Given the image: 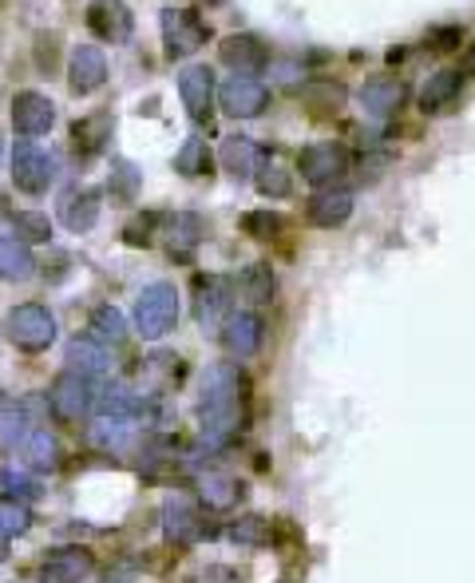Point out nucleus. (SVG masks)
<instances>
[{
	"mask_svg": "<svg viewBox=\"0 0 475 583\" xmlns=\"http://www.w3.org/2000/svg\"><path fill=\"white\" fill-rule=\"evenodd\" d=\"M202 516L186 496H171L163 504V536L171 548H190V544L202 540Z\"/></svg>",
	"mask_w": 475,
	"mask_h": 583,
	"instance_id": "4468645a",
	"label": "nucleus"
},
{
	"mask_svg": "<svg viewBox=\"0 0 475 583\" xmlns=\"http://www.w3.org/2000/svg\"><path fill=\"white\" fill-rule=\"evenodd\" d=\"M178 322V290L171 282H151L135 298V330L147 342H159Z\"/></svg>",
	"mask_w": 475,
	"mask_h": 583,
	"instance_id": "f03ea898",
	"label": "nucleus"
},
{
	"mask_svg": "<svg viewBox=\"0 0 475 583\" xmlns=\"http://www.w3.org/2000/svg\"><path fill=\"white\" fill-rule=\"evenodd\" d=\"M112 112H92V115H83V119H76L72 124V151L76 159H95V156H104V147L107 139H112Z\"/></svg>",
	"mask_w": 475,
	"mask_h": 583,
	"instance_id": "a211bd4d",
	"label": "nucleus"
},
{
	"mask_svg": "<svg viewBox=\"0 0 475 583\" xmlns=\"http://www.w3.org/2000/svg\"><path fill=\"white\" fill-rule=\"evenodd\" d=\"M246 496V484L238 477H227V472H207L198 480V500L207 504L210 512H234Z\"/></svg>",
	"mask_w": 475,
	"mask_h": 583,
	"instance_id": "5701e85b",
	"label": "nucleus"
},
{
	"mask_svg": "<svg viewBox=\"0 0 475 583\" xmlns=\"http://www.w3.org/2000/svg\"><path fill=\"white\" fill-rule=\"evenodd\" d=\"M12 227H16V239L21 242H48L53 239V219L40 215V210H16V215H12Z\"/></svg>",
	"mask_w": 475,
	"mask_h": 583,
	"instance_id": "58836bf2",
	"label": "nucleus"
},
{
	"mask_svg": "<svg viewBox=\"0 0 475 583\" xmlns=\"http://www.w3.org/2000/svg\"><path fill=\"white\" fill-rule=\"evenodd\" d=\"M357 100H361L364 115H372V119H389V115H396L404 107L408 88H404L401 76H372V80L361 83Z\"/></svg>",
	"mask_w": 475,
	"mask_h": 583,
	"instance_id": "ddd939ff",
	"label": "nucleus"
},
{
	"mask_svg": "<svg viewBox=\"0 0 475 583\" xmlns=\"http://www.w3.org/2000/svg\"><path fill=\"white\" fill-rule=\"evenodd\" d=\"M100 191H92V187H80V191H68L63 195V203H60V222L72 235H88V230L100 222Z\"/></svg>",
	"mask_w": 475,
	"mask_h": 583,
	"instance_id": "aec40b11",
	"label": "nucleus"
},
{
	"mask_svg": "<svg viewBox=\"0 0 475 583\" xmlns=\"http://www.w3.org/2000/svg\"><path fill=\"white\" fill-rule=\"evenodd\" d=\"M301 95H305V104H310L317 115H337L345 104V88L333 80H313Z\"/></svg>",
	"mask_w": 475,
	"mask_h": 583,
	"instance_id": "c9c22d12",
	"label": "nucleus"
},
{
	"mask_svg": "<svg viewBox=\"0 0 475 583\" xmlns=\"http://www.w3.org/2000/svg\"><path fill=\"white\" fill-rule=\"evenodd\" d=\"M352 215V195L349 191H317V195L305 203V219L313 222V227L321 230H333V227H341V222H349Z\"/></svg>",
	"mask_w": 475,
	"mask_h": 583,
	"instance_id": "4be33fe9",
	"label": "nucleus"
},
{
	"mask_svg": "<svg viewBox=\"0 0 475 583\" xmlns=\"http://www.w3.org/2000/svg\"><path fill=\"white\" fill-rule=\"evenodd\" d=\"M60 441L48 433V428H32L28 437H24V460H28V469L36 472H56L60 469Z\"/></svg>",
	"mask_w": 475,
	"mask_h": 583,
	"instance_id": "393cba45",
	"label": "nucleus"
},
{
	"mask_svg": "<svg viewBox=\"0 0 475 583\" xmlns=\"http://www.w3.org/2000/svg\"><path fill=\"white\" fill-rule=\"evenodd\" d=\"M53 124H56V104L48 95L16 92V100H12V127H16V136H24V139L48 136Z\"/></svg>",
	"mask_w": 475,
	"mask_h": 583,
	"instance_id": "9b49d317",
	"label": "nucleus"
},
{
	"mask_svg": "<svg viewBox=\"0 0 475 583\" xmlns=\"http://www.w3.org/2000/svg\"><path fill=\"white\" fill-rule=\"evenodd\" d=\"M155 222H159V215H143V219H135L131 227H127V242H131V247H151Z\"/></svg>",
	"mask_w": 475,
	"mask_h": 583,
	"instance_id": "a19ab883",
	"label": "nucleus"
},
{
	"mask_svg": "<svg viewBox=\"0 0 475 583\" xmlns=\"http://www.w3.org/2000/svg\"><path fill=\"white\" fill-rule=\"evenodd\" d=\"M286 227H290V219L278 215V210H250V215H242V230L258 242L278 239V235H286Z\"/></svg>",
	"mask_w": 475,
	"mask_h": 583,
	"instance_id": "f704fd0d",
	"label": "nucleus"
},
{
	"mask_svg": "<svg viewBox=\"0 0 475 583\" xmlns=\"http://www.w3.org/2000/svg\"><path fill=\"white\" fill-rule=\"evenodd\" d=\"M88 330H92V342H100V345H124L127 342V318L115 310V306H95Z\"/></svg>",
	"mask_w": 475,
	"mask_h": 583,
	"instance_id": "7c9ffc66",
	"label": "nucleus"
},
{
	"mask_svg": "<svg viewBox=\"0 0 475 583\" xmlns=\"http://www.w3.org/2000/svg\"><path fill=\"white\" fill-rule=\"evenodd\" d=\"M48 409L60 425H80L83 416L95 409V381L76 374V369H63L48 389Z\"/></svg>",
	"mask_w": 475,
	"mask_h": 583,
	"instance_id": "20e7f679",
	"label": "nucleus"
},
{
	"mask_svg": "<svg viewBox=\"0 0 475 583\" xmlns=\"http://www.w3.org/2000/svg\"><path fill=\"white\" fill-rule=\"evenodd\" d=\"M60 175V163H56L53 151H44L36 144H16L12 147V183L24 195H48V187Z\"/></svg>",
	"mask_w": 475,
	"mask_h": 583,
	"instance_id": "39448f33",
	"label": "nucleus"
},
{
	"mask_svg": "<svg viewBox=\"0 0 475 583\" xmlns=\"http://www.w3.org/2000/svg\"><path fill=\"white\" fill-rule=\"evenodd\" d=\"M166 235H171V254L175 259H190V250L207 235V222L198 219V215H175V219L166 222Z\"/></svg>",
	"mask_w": 475,
	"mask_h": 583,
	"instance_id": "c85d7f7f",
	"label": "nucleus"
},
{
	"mask_svg": "<svg viewBox=\"0 0 475 583\" xmlns=\"http://www.w3.org/2000/svg\"><path fill=\"white\" fill-rule=\"evenodd\" d=\"M131 425L135 421H127V416H100L92 428H88V441H92L95 448H104V453H115V448H124L127 437H131Z\"/></svg>",
	"mask_w": 475,
	"mask_h": 583,
	"instance_id": "473e14b6",
	"label": "nucleus"
},
{
	"mask_svg": "<svg viewBox=\"0 0 475 583\" xmlns=\"http://www.w3.org/2000/svg\"><path fill=\"white\" fill-rule=\"evenodd\" d=\"M218 104H222L227 115H234V119H254V115L266 112L269 88L262 80H254V76H230L218 88Z\"/></svg>",
	"mask_w": 475,
	"mask_h": 583,
	"instance_id": "6e6552de",
	"label": "nucleus"
},
{
	"mask_svg": "<svg viewBox=\"0 0 475 583\" xmlns=\"http://www.w3.org/2000/svg\"><path fill=\"white\" fill-rule=\"evenodd\" d=\"M210 147L202 144V139H186L183 147H178V156H175V171L186 179H198V175H210Z\"/></svg>",
	"mask_w": 475,
	"mask_h": 583,
	"instance_id": "72a5a7b5",
	"label": "nucleus"
},
{
	"mask_svg": "<svg viewBox=\"0 0 475 583\" xmlns=\"http://www.w3.org/2000/svg\"><path fill=\"white\" fill-rule=\"evenodd\" d=\"M32 428L28 421H24V413L16 405H9V401H0V448H16L24 445V437H28Z\"/></svg>",
	"mask_w": 475,
	"mask_h": 583,
	"instance_id": "4c0bfd02",
	"label": "nucleus"
},
{
	"mask_svg": "<svg viewBox=\"0 0 475 583\" xmlns=\"http://www.w3.org/2000/svg\"><path fill=\"white\" fill-rule=\"evenodd\" d=\"M107 83V56L95 48V44H80L72 48V60H68V88L76 95H92Z\"/></svg>",
	"mask_w": 475,
	"mask_h": 583,
	"instance_id": "2eb2a0df",
	"label": "nucleus"
},
{
	"mask_svg": "<svg viewBox=\"0 0 475 583\" xmlns=\"http://www.w3.org/2000/svg\"><path fill=\"white\" fill-rule=\"evenodd\" d=\"M234 290L246 298L250 306H266L274 298V271H269L266 262H250L246 271L238 274Z\"/></svg>",
	"mask_w": 475,
	"mask_h": 583,
	"instance_id": "a878e982",
	"label": "nucleus"
},
{
	"mask_svg": "<svg viewBox=\"0 0 475 583\" xmlns=\"http://www.w3.org/2000/svg\"><path fill=\"white\" fill-rule=\"evenodd\" d=\"M218 159H222V167H227L230 175H238V179L250 175V171H258V147H254V139H246V136L222 139Z\"/></svg>",
	"mask_w": 475,
	"mask_h": 583,
	"instance_id": "c756f323",
	"label": "nucleus"
},
{
	"mask_svg": "<svg viewBox=\"0 0 475 583\" xmlns=\"http://www.w3.org/2000/svg\"><path fill=\"white\" fill-rule=\"evenodd\" d=\"M68 369H76V374L83 377H104L107 374V354L104 345L92 342V338H76L72 345H68Z\"/></svg>",
	"mask_w": 475,
	"mask_h": 583,
	"instance_id": "bb28decb",
	"label": "nucleus"
},
{
	"mask_svg": "<svg viewBox=\"0 0 475 583\" xmlns=\"http://www.w3.org/2000/svg\"><path fill=\"white\" fill-rule=\"evenodd\" d=\"M218 56H222V64H227L234 76H254L269 64V48L258 41V36H250V32H234V36H227V41L218 44Z\"/></svg>",
	"mask_w": 475,
	"mask_h": 583,
	"instance_id": "dca6fc26",
	"label": "nucleus"
},
{
	"mask_svg": "<svg viewBox=\"0 0 475 583\" xmlns=\"http://www.w3.org/2000/svg\"><path fill=\"white\" fill-rule=\"evenodd\" d=\"M460 88H464V76L460 68H440V72L428 76V83L420 88V107L424 115H440L460 100Z\"/></svg>",
	"mask_w": 475,
	"mask_h": 583,
	"instance_id": "412c9836",
	"label": "nucleus"
},
{
	"mask_svg": "<svg viewBox=\"0 0 475 583\" xmlns=\"http://www.w3.org/2000/svg\"><path fill=\"white\" fill-rule=\"evenodd\" d=\"M88 28L104 44H124L131 41L135 16L127 9V0H92L88 4Z\"/></svg>",
	"mask_w": 475,
	"mask_h": 583,
	"instance_id": "f8f14e48",
	"label": "nucleus"
},
{
	"mask_svg": "<svg viewBox=\"0 0 475 583\" xmlns=\"http://www.w3.org/2000/svg\"><path fill=\"white\" fill-rule=\"evenodd\" d=\"M460 41H464V28H460V24H452V28H436L432 36H428V44H432L436 53H452V48H460Z\"/></svg>",
	"mask_w": 475,
	"mask_h": 583,
	"instance_id": "79ce46f5",
	"label": "nucleus"
},
{
	"mask_svg": "<svg viewBox=\"0 0 475 583\" xmlns=\"http://www.w3.org/2000/svg\"><path fill=\"white\" fill-rule=\"evenodd\" d=\"M9 560V536H4V531H0V563Z\"/></svg>",
	"mask_w": 475,
	"mask_h": 583,
	"instance_id": "c03bdc74",
	"label": "nucleus"
},
{
	"mask_svg": "<svg viewBox=\"0 0 475 583\" xmlns=\"http://www.w3.org/2000/svg\"><path fill=\"white\" fill-rule=\"evenodd\" d=\"M218 338H222V350H227L230 357L246 362V357L258 354L262 342H266V322H262L258 313L238 310L222 322V333H218Z\"/></svg>",
	"mask_w": 475,
	"mask_h": 583,
	"instance_id": "1a4fd4ad",
	"label": "nucleus"
},
{
	"mask_svg": "<svg viewBox=\"0 0 475 583\" xmlns=\"http://www.w3.org/2000/svg\"><path fill=\"white\" fill-rule=\"evenodd\" d=\"M210 28L198 21L195 12L186 9H166L163 12V44H166V60H186L207 44Z\"/></svg>",
	"mask_w": 475,
	"mask_h": 583,
	"instance_id": "0eeeda50",
	"label": "nucleus"
},
{
	"mask_svg": "<svg viewBox=\"0 0 475 583\" xmlns=\"http://www.w3.org/2000/svg\"><path fill=\"white\" fill-rule=\"evenodd\" d=\"M281 583H290V580H281Z\"/></svg>",
	"mask_w": 475,
	"mask_h": 583,
	"instance_id": "a18cd8bd",
	"label": "nucleus"
},
{
	"mask_svg": "<svg viewBox=\"0 0 475 583\" xmlns=\"http://www.w3.org/2000/svg\"><path fill=\"white\" fill-rule=\"evenodd\" d=\"M32 528V516H28V508L24 504H16V500H0V531L4 536H24V531Z\"/></svg>",
	"mask_w": 475,
	"mask_h": 583,
	"instance_id": "ea45409f",
	"label": "nucleus"
},
{
	"mask_svg": "<svg viewBox=\"0 0 475 583\" xmlns=\"http://www.w3.org/2000/svg\"><path fill=\"white\" fill-rule=\"evenodd\" d=\"M198 425L210 448L238 441V433L250 425V381L238 362H218L207 369L198 397Z\"/></svg>",
	"mask_w": 475,
	"mask_h": 583,
	"instance_id": "f257e3e1",
	"label": "nucleus"
},
{
	"mask_svg": "<svg viewBox=\"0 0 475 583\" xmlns=\"http://www.w3.org/2000/svg\"><path fill=\"white\" fill-rule=\"evenodd\" d=\"M139 187H143V171L135 163H127V159H115L112 163V175H107V195H112V203H135L139 198Z\"/></svg>",
	"mask_w": 475,
	"mask_h": 583,
	"instance_id": "2f4dec72",
	"label": "nucleus"
},
{
	"mask_svg": "<svg viewBox=\"0 0 475 583\" xmlns=\"http://www.w3.org/2000/svg\"><path fill=\"white\" fill-rule=\"evenodd\" d=\"M298 167H301V179H305L310 187L333 191L345 175H349L352 159L341 144H310L298 156Z\"/></svg>",
	"mask_w": 475,
	"mask_h": 583,
	"instance_id": "423d86ee",
	"label": "nucleus"
},
{
	"mask_svg": "<svg viewBox=\"0 0 475 583\" xmlns=\"http://www.w3.org/2000/svg\"><path fill=\"white\" fill-rule=\"evenodd\" d=\"M230 540L238 544V548H250V552H258V548H269L274 544V524L266 521V516H238L234 524H230V531H227Z\"/></svg>",
	"mask_w": 475,
	"mask_h": 583,
	"instance_id": "cd10ccee",
	"label": "nucleus"
},
{
	"mask_svg": "<svg viewBox=\"0 0 475 583\" xmlns=\"http://www.w3.org/2000/svg\"><path fill=\"white\" fill-rule=\"evenodd\" d=\"M4 333H9V342L16 345L21 354H44V350L56 342V318H53L48 306L24 302L9 313Z\"/></svg>",
	"mask_w": 475,
	"mask_h": 583,
	"instance_id": "7ed1b4c3",
	"label": "nucleus"
},
{
	"mask_svg": "<svg viewBox=\"0 0 475 583\" xmlns=\"http://www.w3.org/2000/svg\"><path fill=\"white\" fill-rule=\"evenodd\" d=\"M254 187H258V195H266V198H290L293 195V175L278 163H262L258 175H254Z\"/></svg>",
	"mask_w": 475,
	"mask_h": 583,
	"instance_id": "e433bc0d",
	"label": "nucleus"
},
{
	"mask_svg": "<svg viewBox=\"0 0 475 583\" xmlns=\"http://www.w3.org/2000/svg\"><path fill=\"white\" fill-rule=\"evenodd\" d=\"M92 568L95 560L88 548H60L40 563V583H83Z\"/></svg>",
	"mask_w": 475,
	"mask_h": 583,
	"instance_id": "6ab92c4d",
	"label": "nucleus"
},
{
	"mask_svg": "<svg viewBox=\"0 0 475 583\" xmlns=\"http://www.w3.org/2000/svg\"><path fill=\"white\" fill-rule=\"evenodd\" d=\"M32 274H36L32 247L16 239V235H4V239H0V278L4 282H28Z\"/></svg>",
	"mask_w": 475,
	"mask_h": 583,
	"instance_id": "b1692460",
	"label": "nucleus"
},
{
	"mask_svg": "<svg viewBox=\"0 0 475 583\" xmlns=\"http://www.w3.org/2000/svg\"><path fill=\"white\" fill-rule=\"evenodd\" d=\"M178 95H183V107L190 112V119H210L215 115V72H210L207 64H190L178 72Z\"/></svg>",
	"mask_w": 475,
	"mask_h": 583,
	"instance_id": "9d476101",
	"label": "nucleus"
},
{
	"mask_svg": "<svg viewBox=\"0 0 475 583\" xmlns=\"http://www.w3.org/2000/svg\"><path fill=\"white\" fill-rule=\"evenodd\" d=\"M460 76H464V80H467V76H475V44L467 48L464 56H460Z\"/></svg>",
	"mask_w": 475,
	"mask_h": 583,
	"instance_id": "37998d69",
	"label": "nucleus"
},
{
	"mask_svg": "<svg viewBox=\"0 0 475 583\" xmlns=\"http://www.w3.org/2000/svg\"><path fill=\"white\" fill-rule=\"evenodd\" d=\"M230 286L227 278H218V274H198L195 278V313L202 325H222L230 318Z\"/></svg>",
	"mask_w": 475,
	"mask_h": 583,
	"instance_id": "f3484780",
	"label": "nucleus"
}]
</instances>
